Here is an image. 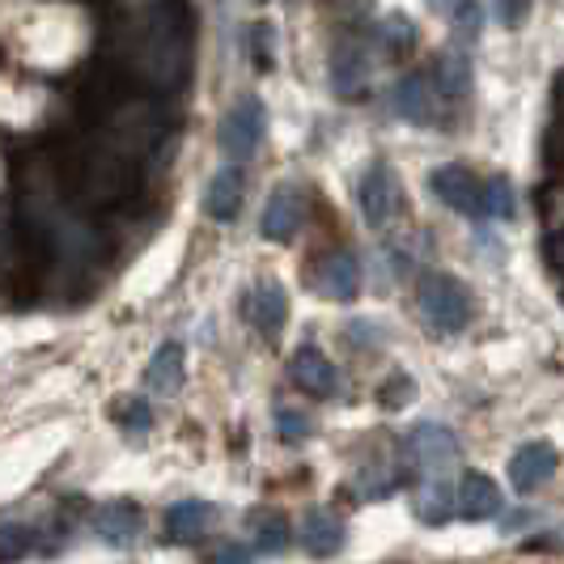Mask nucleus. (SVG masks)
<instances>
[{"label":"nucleus","mask_w":564,"mask_h":564,"mask_svg":"<svg viewBox=\"0 0 564 564\" xmlns=\"http://www.w3.org/2000/svg\"><path fill=\"white\" fill-rule=\"evenodd\" d=\"M276 429H281L284 442H306L314 433V421L306 416V412H297V408H276Z\"/></svg>","instance_id":"nucleus-23"},{"label":"nucleus","mask_w":564,"mask_h":564,"mask_svg":"<svg viewBox=\"0 0 564 564\" xmlns=\"http://www.w3.org/2000/svg\"><path fill=\"white\" fill-rule=\"evenodd\" d=\"M429 187H433V196L442 199L451 213H463V217H488V208H484V196H488V178L476 174L471 166H463V162H446V166H437L429 174Z\"/></svg>","instance_id":"nucleus-3"},{"label":"nucleus","mask_w":564,"mask_h":564,"mask_svg":"<svg viewBox=\"0 0 564 564\" xmlns=\"http://www.w3.org/2000/svg\"><path fill=\"white\" fill-rule=\"evenodd\" d=\"M416 306H421L424 323L442 336H454L471 323L476 314V297H471V284L454 272H424L416 284Z\"/></svg>","instance_id":"nucleus-1"},{"label":"nucleus","mask_w":564,"mask_h":564,"mask_svg":"<svg viewBox=\"0 0 564 564\" xmlns=\"http://www.w3.org/2000/svg\"><path fill=\"white\" fill-rule=\"evenodd\" d=\"M311 284L327 302H357V297H361V284H366V272H361L357 251L323 254L318 268L311 272Z\"/></svg>","instance_id":"nucleus-7"},{"label":"nucleus","mask_w":564,"mask_h":564,"mask_svg":"<svg viewBox=\"0 0 564 564\" xmlns=\"http://www.w3.org/2000/svg\"><path fill=\"white\" fill-rule=\"evenodd\" d=\"M451 509L467 522H484V518H497L501 513V484L484 471H467L458 488L451 492Z\"/></svg>","instance_id":"nucleus-11"},{"label":"nucleus","mask_w":564,"mask_h":564,"mask_svg":"<svg viewBox=\"0 0 564 564\" xmlns=\"http://www.w3.org/2000/svg\"><path fill=\"white\" fill-rule=\"evenodd\" d=\"M391 111L403 115L408 123H437L442 111H446V102H442V94H437V82H433V73H408V77H399V85L391 89Z\"/></svg>","instance_id":"nucleus-6"},{"label":"nucleus","mask_w":564,"mask_h":564,"mask_svg":"<svg viewBox=\"0 0 564 564\" xmlns=\"http://www.w3.org/2000/svg\"><path fill=\"white\" fill-rule=\"evenodd\" d=\"M403 454H408V463H416L424 476H442L446 467L458 463V437H454V429L437 421H421L412 424L408 433H403Z\"/></svg>","instance_id":"nucleus-5"},{"label":"nucleus","mask_w":564,"mask_h":564,"mask_svg":"<svg viewBox=\"0 0 564 564\" xmlns=\"http://www.w3.org/2000/svg\"><path fill=\"white\" fill-rule=\"evenodd\" d=\"M302 221H306V196L293 183L272 187V196L263 204V217H259V234L268 242H293Z\"/></svg>","instance_id":"nucleus-9"},{"label":"nucleus","mask_w":564,"mask_h":564,"mask_svg":"<svg viewBox=\"0 0 564 564\" xmlns=\"http://www.w3.org/2000/svg\"><path fill=\"white\" fill-rule=\"evenodd\" d=\"M263 132H268V107L254 94H242L226 111V119H221L217 144H221V153H226L229 162H247V158H254V149L263 144Z\"/></svg>","instance_id":"nucleus-2"},{"label":"nucleus","mask_w":564,"mask_h":564,"mask_svg":"<svg viewBox=\"0 0 564 564\" xmlns=\"http://www.w3.org/2000/svg\"><path fill=\"white\" fill-rule=\"evenodd\" d=\"M484 208H488V221L513 217L518 199H513V187H509V178H488V196H484Z\"/></svg>","instance_id":"nucleus-22"},{"label":"nucleus","mask_w":564,"mask_h":564,"mask_svg":"<svg viewBox=\"0 0 564 564\" xmlns=\"http://www.w3.org/2000/svg\"><path fill=\"white\" fill-rule=\"evenodd\" d=\"M39 547V531L30 527H0V561H18Z\"/></svg>","instance_id":"nucleus-21"},{"label":"nucleus","mask_w":564,"mask_h":564,"mask_svg":"<svg viewBox=\"0 0 564 564\" xmlns=\"http://www.w3.org/2000/svg\"><path fill=\"white\" fill-rule=\"evenodd\" d=\"M119 421L128 424L132 433H144V429L153 424V408H149L144 399H128V403H123V412H119Z\"/></svg>","instance_id":"nucleus-24"},{"label":"nucleus","mask_w":564,"mask_h":564,"mask_svg":"<svg viewBox=\"0 0 564 564\" xmlns=\"http://www.w3.org/2000/svg\"><path fill=\"white\" fill-rule=\"evenodd\" d=\"M332 85H336V94L344 102H348V98H366V85H369L366 43L344 39L336 52H332Z\"/></svg>","instance_id":"nucleus-13"},{"label":"nucleus","mask_w":564,"mask_h":564,"mask_svg":"<svg viewBox=\"0 0 564 564\" xmlns=\"http://www.w3.org/2000/svg\"><path fill=\"white\" fill-rule=\"evenodd\" d=\"M141 531H144V518L132 501H107V506L94 513V535L102 539V543H111V547L137 543Z\"/></svg>","instance_id":"nucleus-14"},{"label":"nucleus","mask_w":564,"mask_h":564,"mask_svg":"<svg viewBox=\"0 0 564 564\" xmlns=\"http://www.w3.org/2000/svg\"><path fill=\"white\" fill-rule=\"evenodd\" d=\"M242 170L238 162L234 166H221L213 178H208V187H204V213L213 217V221H234L238 217V208H242Z\"/></svg>","instance_id":"nucleus-15"},{"label":"nucleus","mask_w":564,"mask_h":564,"mask_svg":"<svg viewBox=\"0 0 564 564\" xmlns=\"http://www.w3.org/2000/svg\"><path fill=\"white\" fill-rule=\"evenodd\" d=\"M433 82H437V94H442V102L454 107V102H467L471 98V64L467 56H442L437 59V68H433Z\"/></svg>","instance_id":"nucleus-19"},{"label":"nucleus","mask_w":564,"mask_h":564,"mask_svg":"<svg viewBox=\"0 0 564 564\" xmlns=\"http://www.w3.org/2000/svg\"><path fill=\"white\" fill-rule=\"evenodd\" d=\"M183 366H187L183 344H178V339H166V344L153 352L149 369H144V387L158 391V395H174V391L183 387Z\"/></svg>","instance_id":"nucleus-17"},{"label":"nucleus","mask_w":564,"mask_h":564,"mask_svg":"<svg viewBox=\"0 0 564 564\" xmlns=\"http://www.w3.org/2000/svg\"><path fill=\"white\" fill-rule=\"evenodd\" d=\"M242 311H247V318L254 323V332L281 336L284 323H289V293H284L281 281H259L251 293H247Z\"/></svg>","instance_id":"nucleus-12"},{"label":"nucleus","mask_w":564,"mask_h":564,"mask_svg":"<svg viewBox=\"0 0 564 564\" xmlns=\"http://www.w3.org/2000/svg\"><path fill=\"white\" fill-rule=\"evenodd\" d=\"M213 561H251V547H242V543H226V547H217V552H213Z\"/></svg>","instance_id":"nucleus-26"},{"label":"nucleus","mask_w":564,"mask_h":564,"mask_svg":"<svg viewBox=\"0 0 564 564\" xmlns=\"http://www.w3.org/2000/svg\"><path fill=\"white\" fill-rule=\"evenodd\" d=\"M247 527H251L259 552H284L289 547V518L281 509H254L247 518Z\"/></svg>","instance_id":"nucleus-20"},{"label":"nucleus","mask_w":564,"mask_h":564,"mask_svg":"<svg viewBox=\"0 0 564 564\" xmlns=\"http://www.w3.org/2000/svg\"><path fill=\"white\" fill-rule=\"evenodd\" d=\"M289 378H293L297 391H306V395H314V399H332L339 387L336 366H332V357H327L318 344L293 348V357H289Z\"/></svg>","instance_id":"nucleus-10"},{"label":"nucleus","mask_w":564,"mask_h":564,"mask_svg":"<svg viewBox=\"0 0 564 564\" xmlns=\"http://www.w3.org/2000/svg\"><path fill=\"white\" fill-rule=\"evenodd\" d=\"M552 94H556V102H561V107H564V77H561V82H556V85H552Z\"/></svg>","instance_id":"nucleus-27"},{"label":"nucleus","mask_w":564,"mask_h":564,"mask_svg":"<svg viewBox=\"0 0 564 564\" xmlns=\"http://www.w3.org/2000/svg\"><path fill=\"white\" fill-rule=\"evenodd\" d=\"M213 527V506L208 501H174L166 509V539L174 543H196Z\"/></svg>","instance_id":"nucleus-18"},{"label":"nucleus","mask_w":564,"mask_h":564,"mask_svg":"<svg viewBox=\"0 0 564 564\" xmlns=\"http://www.w3.org/2000/svg\"><path fill=\"white\" fill-rule=\"evenodd\" d=\"M357 204H361V217L373 229H387L399 221L403 213V183L387 162H373L357 183Z\"/></svg>","instance_id":"nucleus-4"},{"label":"nucleus","mask_w":564,"mask_h":564,"mask_svg":"<svg viewBox=\"0 0 564 564\" xmlns=\"http://www.w3.org/2000/svg\"><path fill=\"white\" fill-rule=\"evenodd\" d=\"M522 13H527V0H497V18H501V26H518Z\"/></svg>","instance_id":"nucleus-25"},{"label":"nucleus","mask_w":564,"mask_h":564,"mask_svg":"<svg viewBox=\"0 0 564 564\" xmlns=\"http://www.w3.org/2000/svg\"><path fill=\"white\" fill-rule=\"evenodd\" d=\"M556 471H561V451L552 442H527V446H518V451L509 454V484L522 497L539 492Z\"/></svg>","instance_id":"nucleus-8"},{"label":"nucleus","mask_w":564,"mask_h":564,"mask_svg":"<svg viewBox=\"0 0 564 564\" xmlns=\"http://www.w3.org/2000/svg\"><path fill=\"white\" fill-rule=\"evenodd\" d=\"M302 543L311 556H336L344 547V522L332 509H306L302 518Z\"/></svg>","instance_id":"nucleus-16"}]
</instances>
